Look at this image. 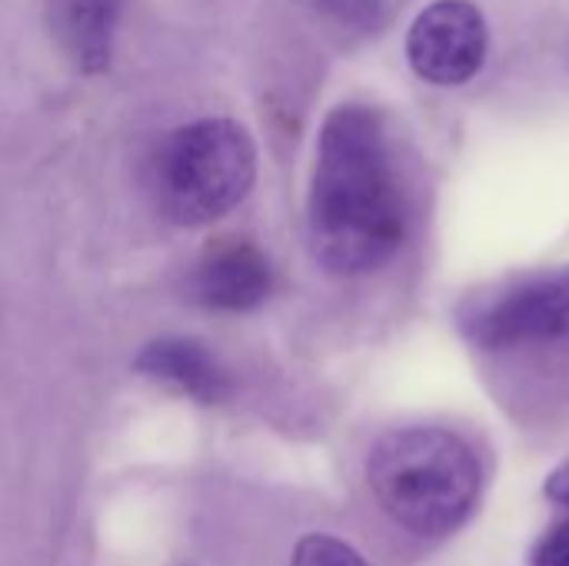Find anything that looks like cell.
I'll return each mask as SVG.
<instances>
[{"label": "cell", "instance_id": "obj_2", "mask_svg": "<svg viewBox=\"0 0 569 566\" xmlns=\"http://www.w3.org/2000/svg\"><path fill=\"white\" fill-rule=\"evenodd\" d=\"M367 477L377 504L417 537L460 530L483 487L477 454L450 430L403 427L377 440Z\"/></svg>", "mask_w": 569, "mask_h": 566}, {"label": "cell", "instance_id": "obj_4", "mask_svg": "<svg viewBox=\"0 0 569 566\" xmlns=\"http://www.w3.org/2000/svg\"><path fill=\"white\" fill-rule=\"evenodd\" d=\"M460 330L483 350L569 344V267L467 300L460 310Z\"/></svg>", "mask_w": 569, "mask_h": 566}, {"label": "cell", "instance_id": "obj_8", "mask_svg": "<svg viewBox=\"0 0 569 566\" xmlns=\"http://www.w3.org/2000/svg\"><path fill=\"white\" fill-rule=\"evenodd\" d=\"M120 13L123 0H63V30L80 70L103 73L110 67Z\"/></svg>", "mask_w": 569, "mask_h": 566}, {"label": "cell", "instance_id": "obj_12", "mask_svg": "<svg viewBox=\"0 0 569 566\" xmlns=\"http://www.w3.org/2000/svg\"><path fill=\"white\" fill-rule=\"evenodd\" d=\"M547 497L550 500H557V504H563V507H569V464H563L560 470H553V477L547 480Z\"/></svg>", "mask_w": 569, "mask_h": 566}, {"label": "cell", "instance_id": "obj_1", "mask_svg": "<svg viewBox=\"0 0 569 566\" xmlns=\"http://www.w3.org/2000/svg\"><path fill=\"white\" fill-rule=\"evenodd\" d=\"M313 257L340 277L387 264L407 234V200L397 183L383 123L370 107H337L320 130L307 203Z\"/></svg>", "mask_w": 569, "mask_h": 566}, {"label": "cell", "instance_id": "obj_9", "mask_svg": "<svg viewBox=\"0 0 569 566\" xmlns=\"http://www.w3.org/2000/svg\"><path fill=\"white\" fill-rule=\"evenodd\" d=\"M290 566H370L350 544L327 537V534H310L297 544Z\"/></svg>", "mask_w": 569, "mask_h": 566}, {"label": "cell", "instance_id": "obj_3", "mask_svg": "<svg viewBox=\"0 0 569 566\" xmlns=\"http://www.w3.org/2000/svg\"><path fill=\"white\" fill-rule=\"evenodd\" d=\"M257 177L253 137L227 117L173 130L153 160V193L167 220L203 227L230 214Z\"/></svg>", "mask_w": 569, "mask_h": 566}, {"label": "cell", "instance_id": "obj_7", "mask_svg": "<svg viewBox=\"0 0 569 566\" xmlns=\"http://www.w3.org/2000/svg\"><path fill=\"white\" fill-rule=\"evenodd\" d=\"M137 370L200 404H220L230 394V377L220 367V360L203 344L187 337L153 340L137 357Z\"/></svg>", "mask_w": 569, "mask_h": 566}, {"label": "cell", "instance_id": "obj_11", "mask_svg": "<svg viewBox=\"0 0 569 566\" xmlns=\"http://www.w3.org/2000/svg\"><path fill=\"white\" fill-rule=\"evenodd\" d=\"M533 566H569V520L540 540L533 550Z\"/></svg>", "mask_w": 569, "mask_h": 566}, {"label": "cell", "instance_id": "obj_10", "mask_svg": "<svg viewBox=\"0 0 569 566\" xmlns=\"http://www.w3.org/2000/svg\"><path fill=\"white\" fill-rule=\"evenodd\" d=\"M317 7L347 30H373L383 20L387 0H317Z\"/></svg>", "mask_w": 569, "mask_h": 566}, {"label": "cell", "instance_id": "obj_5", "mask_svg": "<svg viewBox=\"0 0 569 566\" xmlns=\"http://www.w3.org/2000/svg\"><path fill=\"white\" fill-rule=\"evenodd\" d=\"M410 67L437 87L467 83L487 57V20L470 0L430 3L407 33Z\"/></svg>", "mask_w": 569, "mask_h": 566}, {"label": "cell", "instance_id": "obj_6", "mask_svg": "<svg viewBox=\"0 0 569 566\" xmlns=\"http://www.w3.org/2000/svg\"><path fill=\"white\" fill-rule=\"evenodd\" d=\"M270 264L247 240L213 244L193 274V294L203 307L223 314H247L270 297Z\"/></svg>", "mask_w": 569, "mask_h": 566}]
</instances>
